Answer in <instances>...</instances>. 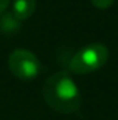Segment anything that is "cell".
Listing matches in <instances>:
<instances>
[{
  "label": "cell",
  "mask_w": 118,
  "mask_h": 120,
  "mask_svg": "<svg viewBox=\"0 0 118 120\" xmlns=\"http://www.w3.org/2000/svg\"><path fill=\"white\" fill-rule=\"evenodd\" d=\"M43 98L56 112L69 115L81 108V92L67 71L52 74L43 84Z\"/></svg>",
  "instance_id": "1"
},
{
  "label": "cell",
  "mask_w": 118,
  "mask_h": 120,
  "mask_svg": "<svg viewBox=\"0 0 118 120\" xmlns=\"http://www.w3.org/2000/svg\"><path fill=\"white\" fill-rule=\"evenodd\" d=\"M110 56V52L107 46L99 42L89 43L86 46L81 48L68 61V68L69 71L83 75L93 73L99 68H101Z\"/></svg>",
  "instance_id": "2"
},
{
  "label": "cell",
  "mask_w": 118,
  "mask_h": 120,
  "mask_svg": "<svg viewBox=\"0 0 118 120\" xmlns=\"http://www.w3.org/2000/svg\"><path fill=\"white\" fill-rule=\"evenodd\" d=\"M8 68L18 80L29 81L35 80L40 74L42 63L31 50L15 49L8 56Z\"/></svg>",
  "instance_id": "3"
},
{
  "label": "cell",
  "mask_w": 118,
  "mask_h": 120,
  "mask_svg": "<svg viewBox=\"0 0 118 120\" xmlns=\"http://www.w3.org/2000/svg\"><path fill=\"white\" fill-rule=\"evenodd\" d=\"M36 10V0H14L13 1V15L18 21L28 20Z\"/></svg>",
  "instance_id": "4"
},
{
  "label": "cell",
  "mask_w": 118,
  "mask_h": 120,
  "mask_svg": "<svg viewBox=\"0 0 118 120\" xmlns=\"http://www.w3.org/2000/svg\"><path fill=\"white\" fill-rule=\"evenodd\" d=\"M90 1H92V4H93L96 8L106 10V8L111 7V6H113V3H114L115 0H90Z\"/></svg>",
  "instance_id": "5"
},
{
  "label": "cell",
  "mask_w": 118,
  "mask_h": 120,
  "mask_svg": "<svg viewBox=\"0 0 118 120\" xmlns=\"http://www.w3.org/2000/svg\"><path fill=\"white\" fill-rule=\"evenodd\" d=\"M10 3H11V0H0V14H3L8 8Z\"/></svg>",
  "instance_id": "6"
}]
</instances>
